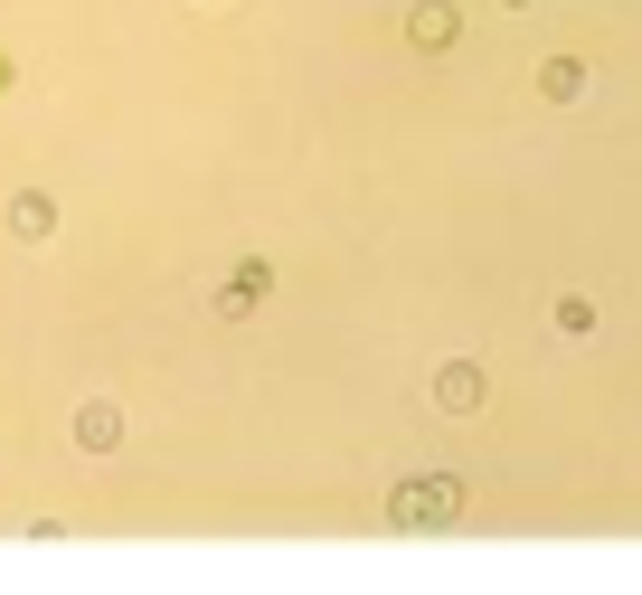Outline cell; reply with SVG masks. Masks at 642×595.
Returning a JSON list of instances; mask_svg holds the SVG:
<instances>
[{
    "mask_svg": "<svg viewBox=\"0 0 642 595\" xmlns=\"http://www.w3.org/2000/svg\"><path fill=\"white\" fill-rule=\"evenodd\" d=\"M387 510H397V529H444L453 510H463V492H453V482H406Z\"/></svg>",
    "mask_w": 642,
    "mask_h": 595,
    "instance_id": "6da1fadb",
    "label": "cell"
},
{
    "mask_svg": "<svg viewBox=\"0 0 642 595\" xmlns=\"http://www.w3.org/2000/svg\"><path fill=\"white\" fill-rule=\"evenodd\" d=\"M406 29H416V48H453V29H463V20H453V0H426Z\"/></svg>",
    "mask_w": 642,
    "mask_h": 595,
    "instance_id": "7a4b0ae2",
    "label": "cell"
},
{
    "mask_svg": "<svg viewBox=\"0 0 642 595\" xmlns=\"http://www.w3.org/2000/svg\"><path fill=\"white\" fill-rule=\"evenodd\" d=\"M435 397H444L453 416H473V406H482V369H463V359H453L444 379H435Z\"/></svg>",
    "mask_w": 642,
    "mask_h": 595,
    "instance_id": "3957f363",
    "label": "cell"
},
{
    "mask_svg": "<svg viewBox=\"0 0 642 595\" xmlns=\"http://www.w3.org/2000/svg\"><path fill=\"white\" fill-rule=\"evenodd\" d=\"M539 86H548V104H576V96H586V67H576V57H548Z\"/></svg>",
    "mask_w": 642,
    "mask_h": 595,
    "instance_id": "277c9868",
    "label": "cell"
},
{
    "mask_svg": "<svg viewBox=\"0 0 642 595\" xmlns=\"http://www.w3.org/2000/svg\"><path fill=\"white\" fill-rule=\"evenodd\" d=\"M500 10H529V0H500Z\"/></svg>",
    "mask_w": 642,
    "mask_h": 595,
    "instance_id": "5b68a950",
    "label": "cell"
}]
</instances>
